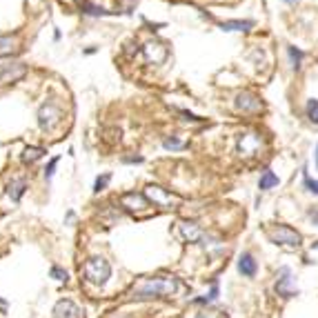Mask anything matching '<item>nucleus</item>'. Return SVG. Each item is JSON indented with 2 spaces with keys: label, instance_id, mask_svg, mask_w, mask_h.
I'll return each instance as SVG.
<instances>
[{
  "label": "nucleus",
  "instance_id": "21",
  "mask_svg": "<svg viewBox=\"0 0 318 318\" xmlns=\"http://www.w3.org/2000/svg\"><path fill=\"white\" fill-rule=\"evenodd\" d=\"M16 51L14 42H11V38L7 36H0V56H11Z\"/></svg>",
  "mask_w": 318,
  "mask_h": 318
},
{
  "label": "nucleus",
  "instance_id": "11",
  "mask_svg": "<svg viewBox=\"0 0 318 318\" xmlns=\"http://www.w3.org/2000/svg\"><path fill=\"white\" fill-rule=\"evenodd\" d=\"M78 316H80V309H78L72 300L63 298V300H58V303H56L54 318H78Z\"/></svg>",
  "mask_w": 318,
  "mask_h": 318
},
{
  "label": "nucleus",
  "instance_id": "17",
  "mask_svg": "<svg viewBox=\"0 0 318 318\" xmlns=\"http://www.w3.org/2000/svg\"><path fill=\"white\" fill-rule=\"evenodd\" d=\"M276 185H278V176L274 174L272 169H265L263 176H260V180H258V189L260 192H267V189L276 187Z\"/></svg>",
  "mask_w": 318,
  "mask_h": 318
},
{
  "label": "nucleus",
  "instance_id": "14",
  "mask_svg": "<svg viewBox=\"0 0 318 318\" xmlns=\"http://www.w3.org/2000/svg\"><path fill=\"white\" fill-rule=\"evenodd\" d=\"M256 269H258V265H256L254 256H251L249 251L240 254V258H238V272H240L242 276L251 278V276H256Z\"/></svg>",
  "mask_w": 318,
  "mask_h": 318
},
{
  "label": "nucleus",
  "instance_id": "4",
  "mask_svg": "<svg viewBox=\"0 0 318 318\" xmlns=\"http://www.w3.org/2000/svg\"><path fill=\"white\" fill-rule=\"evenodd\" d=\"M60 118H63V112H60V107L54 103V98L42 103L40 109H38V127H40L42 131H51L60 122Z\"/></svg>",
  "mask_w": 318,
  "mask_h": 318
},
{
  "label": "nucleus",
  "instance_id": "7",
  "mask_svg": "<svg viewBox=\"0 0 318 318\" xmlns=\"http://www.w3.org/2000/svg\"><path fill=\"white\" fill-rule=\"evenodd\" d=\"M27 74L25 63H5L0 65V82H16Z\"/></svg>",
  "mask_w": 318,
  "mask_h": 318
},
{
  "label": "nucleus",
  "instance_id": "8",
  "mask_svg": "<svg viewBox=\"0 0 318 318\" xmlns=\"http://www.w3.org/2000/svg\"><path fill=\"white\" fill-rule=\"evenodd\" d=\"M145 196H147V200L156 202V205H160V207H171L174 202H178L169 192H165V189L158 187V185H149V187L145 189Z\"/></svg>",
  "mask_w": 318,
  "mask_h": 318
},
{
  "label": "nucleus",
  "instance_id": "10",
  "mask_svg": "<svg viewBox=\"0 0 318 318\" xmlns=\"http://www.w3.org/2000/svg\"><path fill=\"white\" fill-rule=\"evenodd\" d=\"M143 56L147 63H154V65H160L162 60L167 58V49L160 45V42H147L143 47Z\"/></svg>",
  "mask_w": 318,
  "mask_h": 318
},
{
  "label": "nucleus",
  "instance_id": "1",
  "mask_svg": "<svg viewBox=\"0 0 318 318\" xmlns=\"http://www.w3.org/2000/svg\"><path fill=\"white\" fill-rule=\"evenodd\" d=\"M180 287L178 278L176 276H158V278H149L145 285H140L138 289H134L131 298L134 300H147V298H160V296H169L176 294Z\"/></svg>",
  "mask_w": 318,
  "mask_h": 318
},
{
  "label": "nucleus",
  "instance_id": "35",
  "mask_svg": "<svg viewBox=\"0 0 318 318\" xmlns=\"http://www.w3.org/2000/svg\"><path fill=\"white\" fill-rule=\"evenodd\" d=\"M312 249H318V242H314V247H312Z\"/></svg>",
  "mask_w": 318,
  "mask_h": 318
},
{
  "label": "nucleus",
  "instance_id": "12",
  "mask_svg": "<svg viewBox=\"0 0 318 318\" xmlns=\"http://www.w3.org/2000/svg\"><path fill=\"white\" fill-rule=\"evenodd\" d=\"M180 234H183V238L187 242H200L205 238L202 229L196 223H180Z\"/></svg>",
  "mask_w": 318,
  "mask_h": 318
},
{
  "label": "nucleus",
  "instance_id": "18",
  "mask_svg": "<svg viewBox=\"0 0 318 318\" xmlns=\"http://www.w3.org/2000/svg\"><path fill=\"white\" fill-rule=\"evenodd\" d=\"M25 189H27V183H25V178L14 180V183L9 185V198H11V200H14V202H18L20 198H23Z\"/></svg>",
  "mask_w": 318,
  "mask_h": 318
},
{
  "label": "nucleus",
  "instance_id": "9",
  "mask_svg": "<svg viewBox=\"0 0 318 318\" xmlns=\"http://www.w3.org/2000/svg\"><path fill=\"white\" fill-rule=\"evenodd\" d=\"M236 112H258L263 107V103L258 100V96L249 94V91H242V94L236 96V103H234Z\"/></svg>",
  "mask_w": 318,
  "mask_h": 318
},
{
  "label": "nucleus",
  "instance_id": "25",
  "mask_svg": "<svg viewBox=\"0 0 318 318\" xmlns=\"http://www.w3.org/2000/svg\"><path fill=\"white\" fill-rule=\"evenodd\" d=\"M109 180H112V174H103V176H98V178H96V183H94V192H96V194L103 192V189L107 187Z\"/></svg>",
  "mask_w": 318,
  "mask_h": 318
},
{
  "label": "nucleus",
  "instance_id": "20",
  "mask_svg": "<svg viewBox=\"0 0 318 318\" xmlns=\"http://www.w3.org/2000/svg\"><path fill=\"white\" fill-rule=\"evenodd\" d=\"M305 112H307V118L314 122V125H318V100L316 98H309L307 105H305Z\"/></svg>",
  "mask_w": 318,
  "mask_h": 318
},
{
  "label": "nucleus",
  "instance_id": "28",
  "mask_svg": "<svg viewBox=\"0 0 318 318\" xmlns=\"http://www.w3.org/2000/svg\"><path fill=\"white\" fill-rule=\"evenodd\" d=\"M305 187H307L312 194H316V196H318V180H312L307 174H305Z\"/></svg>",
  "mask_w": 318,
  "mask_h": 318
},
{
  "label": "nucleus",
  "instance_id": "34",
  "mask_svg": "<svg viewBox=\"0 0 318 318\" xmlns=\"http://www.w3.org/2000/svg\"><path fill=\"white\" fill-rule=\"evenodd\" d=\"M316 167H318V145H316Z\"/></svg>",
  "mask_w": 318,
  "mask_h": 318
},
{
  "label": "nucleus",
  "instance_id": "5",
  "mask_svg": "<svg viewBox=\"0 0 318 318\" xmlns=\"http://www.w3.org/2000/svg\"><path fill=\"white\" fill-rule=\"evenodd\" d=\"M294 274H291L289 267H280L278 269V276H276V285H274V289H276L278 296H282V298H291V296H296L298 291H296L294 287Z\"/></svg>",
  "mask_w": 318,
  "mask_h": 318
},
{
  "label": "nucleus",
  "instance_id": "31",
  "mask_svg": "<svg viewBox=\"0 0 318 318\" xmlns=\"http://www.w3.org/2000/svg\"><path fill=\"white\" fill-rule=\"evenodd\" d=\"M125 162H143V156H131V158H125Z\"/></svg>",
  "mask_w": 318,
  "mask_h": 318
},
{
  "label": "nucleus",
  "instance_id": "16",
  "mask_svg": "<svg viewBox=\"0 0 318 318\" xmlns=\"http://www.w3.org/2000/svg\"><path fill=\"white\" fill-rule=\"evenodd\" d=\"M76 5L80 7V11H82V14H87V16H107V14H112V11L103 9V7L91 5L89 0H76Z\"/></svg>",
  "mask_w": 318,
  "mask_h": 318
},
{
  "label": "nucleus",
  "instance_id": "6",
  "mask_svg": "<svg viewBox=\"0 0 318 318\" xmlns=\"http://www.w3.org/2000/svg\"><path fill=\"white\" fill-rule=\"evenodd\" d=\"M260 145H263L260 134L247 131V134H242L240 138H238V154H240V156H254V154L260 149Z\"/></svg>",
  "mask_w": 318,
  "mask_h": 318
},
{
  "label": "nucleus",
  "instance_id": "23",
  "mask_svg": "<svg viewBox=\"0 0 318 318\" xmlns=\"http://www.w3.org/2000/svg\"><path fill=\"white\" fill-rule=\"evenodd\" d=\"M162 147L165 149H171V152H178V149L185 147V140L176 138V136H171V138H165L162 140Z\"/></svg>",
  "mask_w": 318,
  "mask_h": 318
},
{
  "label": "nucleus",
  "instance_id": "3",
  "mask_svg": "<svg viewBox=\"0 0 318 318\" xmlns=\"http://www.w3.org/2000/svg\"><path fill=\"white\" fill-rule=\"evenodd\" d=\"M267 236L272 238V242L289 247V249H296V247H300V242H303V236H300L296 229L287 227V225H276V227H272L267 232Z\"/></svg>",
  "mask_w": 318,
  "mask_h": 318
},
{
  "label": "nucleus",
  "instance_id": "22",
  "mask_svg": "<svg viewBox=\"0 0 318 318\" xmlns=\"http://www.w3.org/2000/svg\"><path fill=\"white\" fill-rule=\"evenodd\" d=\"M216 298H218V282H214V285H211V291H209V294L202 296V298H196L194 303H196V305H207V303H214Z\"/></svg>",
  "mask_w": 318,
  "mask_h": 318
},
{
  "label": "nucleus",
  "instance_id": "15",
  "mask_svg": "<svg viewBox=\"0 0 318 318\" xmlns=\"http://www.w3.org/2000/svg\"><path fill=\"white\" fill-rule=\"evenodd\" d=\"M220 29H225V32H249V29H254V20H227V23H220Z\"/></svg>",
  "mask_w": 318,
  "mask_h": 318
},
{
  "label": "nucleus",
  "instance_id": "24",
  "mask_svg": "<svg viewBox=\"0 0 318 318\" xmlns=\"http://www.w3.org/2000/svg\"><path fill=\"white\" fill-rule=\"evenodd\" d=\"M289 60H291V67L294 69H300V63H303V51L296 49V47H289Z\"/></svg>",
  "mask_w": 318,
  "mask_h": 318
},
{
  "label": "nucleus",
  "instance_id": "13",
  "mask_svg": "<svg viewBox=\"0 0 318 318\" xmlns=\"http://www.w3.org/2000/svg\"><path fill=\"white\" fill-rule=\"evenodd\" d=\"M122 207H127V209H143V207H147V196L145 194H136V192H129L125 194V196L120 198Z\"/></svg>",
  "mask_w": 318,
  "mask_h": 318
},
{
  "label": "nucleus",
  "instance_id": "19",
  "mask_svg": "<svg viewBox=\"0 0 318 318\" xmlns=\"http://www.w3.org/2000/svg\"><path fill=\"white\" fill-rule=\"evenodd\" d=\"M45 154L47 152L42 147H27L23 152V162H25V165H32V162H36L38 158H42Z\"/></svg>",
  "mask_w": 318,
  "mask_h": 318
},
{
  "label": "nucleus",
  "instance_id": "33",
  "mask_svg": "<svg viewBox=\"0 0 318 318\" xmlns=\"http://www.w3.org/2000/svg\"><path fill=\"white\" fill-rule=\"evenodd\" d=\"M282 2H287V5H296L298 0H282Z\"/></svg>",
  "mask_w": 318,
  "mask_h": 318
},
{
  "label": "nucleus",
  "instance_id": "2",
  "mask_svg": "<svg viewBox=\"0 0 318 318\" xmlns=\"http://www.w3.org/2000/svg\"><path fill=\"white\" fill-rule=\"evenodd\" d=\"M82 272H85L87 282H91V285H105L107 278L112 276V265L105 258H100V256H91L85 263V269H82Z\"/></svg>",
  "mask_w": 318,
  "mask_h": 318
},
{
  "label": "nucleus",
  "instance_id": "27",
  "mask_svg": "<svg viewBox=\"0 0 318 318\" xmlns=\"http://www.w3.org/2000/svg\"><path fill=\"white\" fill-rule=\"evenodd\" d=\"M56 165H58V156H56V158H51V162H49V165L45 167V178H47V180H49L51 176H54V171H56Z\"/></svg>",
  "mask_w": 318,
  "mask_h": 318
},
{
  "label": "nucleus",
  "instance_id": "26",
  "mask_svg": "<svg viewBox=\"0 0 318 318\" xmlns=\"http://www.w3.org/2000/svg\"><path fill=\"white\" fill-rule=\"evenodd\" d=\"M49 274H51V278H56V280H60V282L67 280V278H69V274L65 272V269H60V267H51Z\"/></svg>",
  "mask_w": 318,
  "mask_h": 318
},
{
  "label": "nucleus",
  "instance_id": "32",
  "mask_svg": "<svg viewBox=\"0 0 318 318\" xmlns=\"http://www.w3.org/2000/svg\"><path fill=\"white\" fill-rule=\"evenodd\" d=\"M5 309H7V303L5 300H0V312H5Z\"/></svg>",
  "mask_w": 318,
  "mask_h": 318
},
{
  "label": "nucleus",
  "instance_id": "30",
  "mask_svg": "<svg viewBox=\"0 0 318 318\" xmlns=\"http://www.w3.org/2000/svg\"><path fill=\"white\" fill-rule=\"evenodd\" d=\"M307 218L312 220V223H314V225H316V227H318V207H312V209L307 211Z\"/></svg>",
  "mask_w": 318,
  "mask_h": 318
},
{
  "label": "nucleus",
  "instance_id": "29",
  "mask_svg": "<svg viewBox=\"0 0 318 318\" xmlns=\"http://www.w3.org/2000/svg\"><path fill=\"white\" fill-rule=\"evenodd\" d=\"M194 318H225V314L223 312H200Z\"/></svg>",
  "mask_w": 318,
  "mask_h": 318
}]
</instances>
